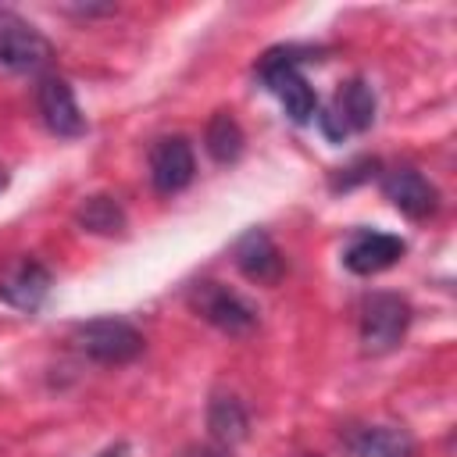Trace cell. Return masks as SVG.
<instances>
[{"label":"cell","instance_id":"obj_16","mask_svg":"<svg viewBox=\"0 0 457 457\" xmlns=\"http://www.w3.org/2000/svg\"><path fill=\"white\" fill-rule=\"evenodd\" d=\"M75 218H79L82 228L100 232V236H114V232L125 228V211L111 196H89V200H82V207L75 211Z\"/></svg>","mask_w":457,"mask_h":457},{"label":"cell","instance_id":"obj_10","mask_svg":"<svg viewBox=\"0 0 457 457\" xmlns=\"http://www.w3.org/2000/svg\"><path fill=\"white\" fill-rule=\"evenodd\" d=\"M36 104H39V114H43V125L54 132V136H64V139H75L86 132V118L75 104V93L64 79L50 75L39 82V93H36Z\"/></svg>","mask_w":457,"mask_h":457},{"label":"cell","instance_id":"obj_17","mask_svg":"<svg viewBox=\"0 0 457 457\" xmlns=\"http://www.w3.org/2000/svg\"><path fill=\"white\" fill-rule=\"evenodd\" d=\"M179 457H225V453H218V450H207V446H189V450H182Z\"/></svg>","mask_w":457,"mask_h":457},{"label":"cell","instance_id":"obj_2","mask_svg":"<svg viewBox=\"0 0 457 457\" xmlns=\"http://www.w3.org/2000/svg\"><path fill=\"white\" fill-rule=\"evenodd\" d=\"M375 121V93L364 79H350L336 89V96L325 104V111L318 114V125L328 139L343 143L353 132H364Z\"/></svg>","mask_w":457,"mask_h":457},{"label":"cell","instance_id":"obj_19","mask_svg":"<svg viewBox=\"0 0 457 457\" xmlns=\"http://www.w3.org/2000/svg\"><path fill=\"white\" fill-rule=\"evenodd\" d=\"M0 186H4V175H0Z\"/></svg>","mask_w":457,"mask_h":457},{"label":"cell","instance_id":"obj_15","mask_svg":"<svg viewBox=\"0 0 457 457\" xmlns=\"http://www.w3.org/2000/svg\"><path fill=\"white\" fill-rule=\"evenodd\" d=\"M204 139H207V150H211V157H214L218 164H232V161L243 154V132H239L236 118L225 114V111H218V114L211 118Z\"/></svg>","mask_w":457,"mask_h":457},{"label":"cell","instance_id":"obj_3","mask_svg":"<svg viewBox=\"0 0 457 457\" xmlns=\"http://www.w3.org/2000/svg\"><path fill=\"white\" fill-rule=\"evenodd\" d=\"M261 79H264V86L278 96V104L286 107V114L293 118V121H311L314 114H318V96H314V89L307 86V79L300 75V68H296V57L289 54V50H278V54H268L264 61H261Z\"/></svg>","mask_w":457,"mask_h":457},{"label":"cell","instance_id":"obj_13","mask_svg":"<svg viewBox=\"0 0 457 457\" xmlns=\"http://www.w3.org/2000/svg\"><path fill=\"white\" fill-rule=\"evenodd\" d=\"M236 264H239V271L246 278H253L261 286H275L282 278V253L271 243V236L261 232V228H250L236 243Z\"/></svg>","mask_w":457,"mask_h":457},{"label":"cell","instance_id":"obj_11","mask_svg":"<svg viewBox=\"0 0 457 457\" xmlns=\"http://www.w3.org/2000/svg\"><path fill=\"white\" fill-rule=\"evenodd\" d=\"M382 193H386V200H389L396 211H403L407 218H428V214H436V207H439L436 186H432L421 171H414V168H393V171L382 179Z\"/></svg>","mask_w":457,"mask_h":457},{"label":"cell","instance_id":"obj_4","mask_svg":"<svg viewBox=\"0 0 457 457\" xmlns=\"http://www.w3.org/2000/svg\"><path fill=\"white\" fill-rule=\"evenodd\" d=\"M411 321V303L396 293H371L361 311V343L368 353H386L400 343Z\"/></svg>","mask_w":457,"mask_h":457},{"label":"cell","instance_id":"obj_8","mask_svg":"<svg viewBox=\"0 0 457 457\" xmlns=\"http://www.w3.org/2000/svg\"><path fill=\"white\" fill-rule=\"evenodd\" d=\"M339 439L350 457H414V439L400 425H346Z\"/></svg>","mask_w":457,"mask_h":457},{"label":"cell","instance_id":"obj_9","mask_svg":"<svg viewBox=\"0 0 457 457\" xmlns=\"http://www.w3.org/2000/svg\"><path fill=\"white\" fill-rule=\"evenodd\" d=\"M196 161H193V146L182 136H164L154 143L150 150V179L157 193H179L193 182Z\"/></svg>","mask_w":457,"mask_h":457},{"label":"cell","instance_id":"obj_5","mask_svg":"<svg viewBox=\"0 0 457 457\" xmlns=\"http://www.w3.org/2000/svg\"><path fill=\"white\" fill-rule=\"evenodd\" d=\"M189 303L200 318H207L214 328H221L228 336H246L257 325L253 307L243 296H236L232 289H225L221 282H196L189 293Z\"/></svg>","mask_w":457,"mask_h":457},{"label":"cell","instance_id":"obj_6","mask_svg":"<svg viewBox=\"0 0 457 457\" xmlns=\"http://www.w3.org/2000/svg\"><path fill=\"white\" fill-rule=\"evenodd\" d=\"M54 57L46 36L18 14H0V64L11 71H39Z\"/></svg>","mask_w":457,"mask_h":457},{"label":"cell","instance_id":"obj_1","mask_svg":"<svg viewBox=\"0 0 457 457\" xmlns=\"http://www.w3.org/2000/svg\"><path fill=\"white\" fill-rule=\"evenodd\" d=\"M75 346L100 364H129L143 353V336L121 318H93L75 328Z\"/></svg>","mask_w":457,"mask_h":457},{"label":"cell","instance_id":"obj_18","mask_svg":"<svg viewBox=\"0 0 457 457\" xmlns=\"http://www.w3.org/2000/svg\"><path fill=\"white\" fill-rule=\"evenodd\" d=\"M100 457H125V446H111V450H104Z\"/></svg>","mask_w":457,"mask_h":457},{"label":"cell","instance_id":"obj_7","mask_svg":"<svg viewBox=\"0 0 457 457\" xmlns=\"http://www.w3.org/2000/svg\"><path fill=\"white\" fill-rule=\"evenodd\" d=\"M50 271L32 257H14L0 271V300L18 311H36L50 296Z\"/></svg>","mask_w":457,"mask_h":457},{"label":"cell","instance_id":"obj_12","mask_svg":"<svg viewBox=\"0 0 457 457\" xmlns=\"http://www.w3.org/2000/svg\"><path fill=\"white\" fill-rule=\"evenodd\" d=\"M403 239L400 236H389V232H361L350 239L346 253H343V264L353 271V275H378L386 268H393L400 257H403Z\"/></svg>","mask_w":457,"mask_h":457},{"label":"cell","instance_id":"obj_14","mask_svg":"<svg viewBox=\"0 0 457 457\" xmlns=\"http://www.w3.org/2000/svg\"><path fill=\"white\" fill-rule=\"evenodd\" d=\"M207 425H211V436L214 439L239 443L246 436V411L239 407L236 396H214L211 400V411H207Z\"/></svg>","mask_w":457,"mask_h":457}]
</instances>
